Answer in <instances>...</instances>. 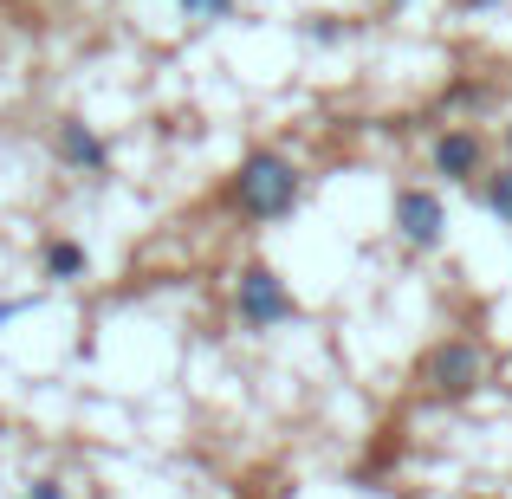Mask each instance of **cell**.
I'll return each mask as SVG.
<instances>
[{
	"label": "cell",
	"instance_id": "6da1fadb",
	"mask_svg": "<svg viewBox=\"0 0 512 499\" xmlns=\"http://www.w3.org/2000/svg\"><path fill=\"white\" fill-rule=\"evenodd\" d=\"M299 195H305V169L292 163V156H279V150H253L247 163L234 169V182H227V208H234L247 227L286 221V214L299 208Z\"/></svg>",
	"mask_w": 512,
	"mask_h": 499
},
{
	"label": "cell",
	"instance_id": "7a4b0ae2",
	"mask_svg": "<svg viewBox=\"0 0 512 499\" xmlns=\"http://www.w3.org/2000/svg\"><path fill=\"white\" fill-rule=\"evenodd\" d=\"M415 383H422L435 402H467L480 383H487V350H480L474 337H441V344L422 350Z\"/></svg>",
	"mask_w": 512,
	"mask_h": 499
},
{
	"label": "cell",
	"instance_id": "3957f363",
	"mask_svg": "<svg viewBox=\"0 0 512 499\" xmlns=\"http://www.w3.org/2000/svg\"><path fill=\"white\" fill-rule=\"evenodd\" d=\"M234 318H240V331H260V337L279 331V325H292V318H299V299H292L286 273L266 266V260L240 266V279H234Z\"/></svg>",
	"mask_w": 512,
	"mask_h": 499
},
{
	"label": "cell",
	"instance_id": "277c9868",
	"mask_svg": "<svg viewBox=\"0 0 512 499\" xmlns=\"http://www.w3.org/2000/svg\"><path fill=\"white\" fill-rule=\"evenodd\" d=\"M389 221H396V234H402V247H415V253H435L441 240H448V208H441V195L435 188H396V208H389Z\"/></svg>",
	"mask_w": 512,
	"mask_h": 499
},
{
	"label": "cell",
	"instance_id": "5b68a950",
	"mask_svg": "<svg viewBox=\"0 0 512 499\" xmlns=\"http://www.w3.org/2000/svg\"><path fill=\"white\" fill-rule=\"evenodd\" d=\"M428 169H435L441 182H474V175H487V137H480L474 124L441 130V137L428 143Z\"/></svg>",
	"mask_w": 512,
	"mask_h": 499
},
{
	"label": "cell",
	"instance_id": "8992f818",
	"mask_svg": "<svg viewBox=\"0 0 512 499\" xmlns=\"http://www.w3.org/2000/svg\"><path fill=\"white\" fill-rule=\"evenodd\" d=\"M52 150H59V163L72 169V175H104V169H111V143H104L85 117H59Z\"/></svg>",
	"mask_w": 512,
	"mask_h": 499
},
{
	"label": "cell",
	"instance_id": "52a82bcc",
	"mask_svg": "<svg viewBox=\"0 0 512 499\" xmlns=\"http://www.w3.org/2000/svg\"><path fill=\"white\" fill-rule=\"evenodd\" d=\"M39 273H46L52 286H78V279L91 273V253L78 247V240H46V247H39Z\"/></svg>",
	"mask_w": 512,
	"mask_h": 499
},
{
	"label": "cell",
	"instance_id": "ba28073f",
	"mask_svg": "<svg viewBox=\"0 0 512 499\" xmlns=\"http://www.w3.org/2000/svg\"><path fill=\"white\" fill-rule=\"evenodd\" d=\"M480 201H487V208H493V214H500V221L512 227V163L480 175Z\"/></svg>",
	"mask_w": 512,
	"mask_h": 499
},
{
	"label": "cell",
	"instance_id": "9c48e42d",
	"mask_svg": "<svg viewBox=\"0 0 512 499\" xmlns=\"http://www.w3.org/2000/svg\"><path fill=\"white\" fill-rule=\"evenodd\" d=\"M175 7H182V20H195V26L234 20V0H175Z\"/></svg>",
	"mask_w": 512,
	"mask_h": 499
},
{
	"label": "cell",
	"instance_id": "30bf717a",
	"mask_svg": "<svg viewBox=\"0 0 512 499\" xmlns=\"http://www.w3.org/2000/svg\"><path fill=\"white\" fill-rule=\"evenodd\" d=\"M305 39H318V46H338V39H344V26L331 20V13H318V20H305Z\"/></svg>",
	"mask_w": 512,
	"mask_h": 499
},
{
	"label": "cell",
	"instance_id": "8fae6325",
	"mask_svg": "<svg viewBox=\"0 0 512 499\" xmlns=\"http://www.w3.org/2000/svg\"><path fill=\"white\" fill-rule=\"evenodd\" d=\"M26 499H72V493H65V480L39 474V480H26Z\"/></svg>",
	"mask_w": 512,
	"mask_h": 499
},
{
	"label": "cell",
	"instance_id": "7c38bea8",
	"mask_svg": "<svg viewBox=\"0 0 512 499\" xmlns=\"http://www.w3.org/2000/svg\"><path fill=\"white\" fill-rule=\"evenodd\" d=\"M20 312H26V305H13V299H0V331H7V325H13V318H20Z\"/></svg>",
	"mask_w": 512,
	"mask_h": 499
},
{
	"label": "cell",
	"instance_id": "4fadbf2b",
	"mask_svg": "<svg viewBox=\"0 0 512 499\" xmlns=\"http://www.w3.org/2000/svg\"><path fill=\"white\" fill-rule=\"evenodd\" d=\"M461 13H487V7H500V0H454Z\"/></svg>",
	"mask_w": 512,
	"mask_h": 499
},
{
	"label": "cell",
	"instance_id": "5bb4252c",
	"mask_svg": "<svg viewBox=\"0 0 512 499\" xmlns=\"http://www.w3.org/2000/svg\"><path fill=\"white\" fill-rule=\"evenodd\" d=\"M383 7H409V0H383Z\"/></svg>",
	"mask_w": 512,
	"mask_h": 499
},
{
	"label": "cell",
	"instance_id": "9a60e30c",
	"mask_svg": "<svg viewBox=\"0 0 512 499\" xmlns=\"http://www.w3.org/2000/svg\"><path fill=\"white\" fill-rule=\"evenodd\" d=\"M506 150H512V124H506Z\"/></svg>",
	"mask_w": 512,
	"mask_h": 499
}]
</instances>
